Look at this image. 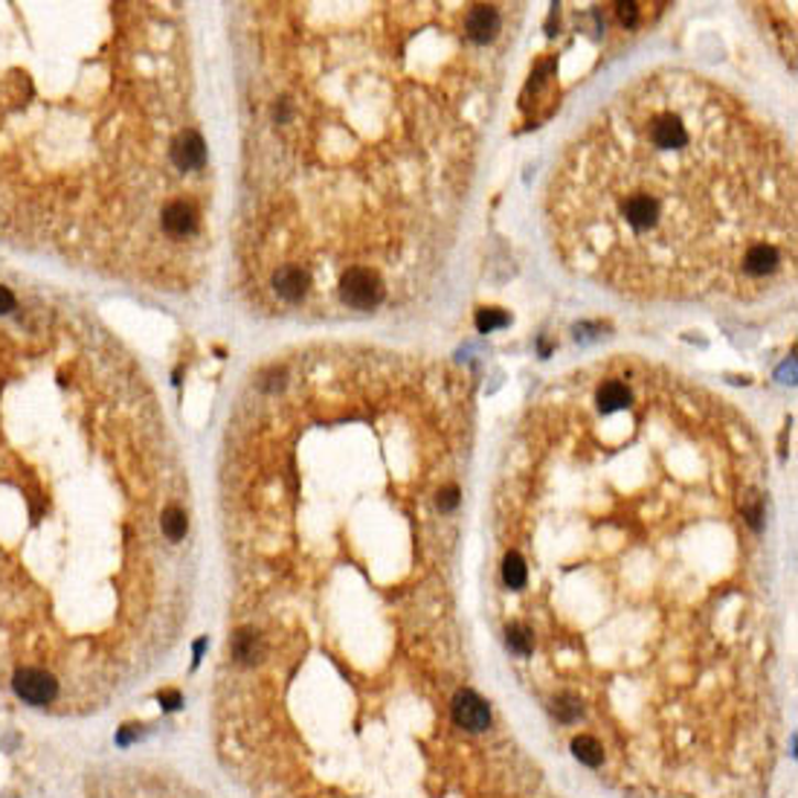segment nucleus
Segmentation results:
<instances>
[{"mask_svg":"<svg viewBox=\"0 0 798 798\" xmlns=\"http://www.w3.org/2000/svg\"><path fill=\"white\" fill-rule=\"evenodd\" d=\"M764 528L766 456L732 401L636 354L572 369L500 464L505 647L560 726L599 709L642 755L697 758V706L769 686Z\"/></svg>","mask_w":798,"mask_h":798,"instance_id":"1","label":"nucleus"},{"mask_svg":"<svg viewBox=\"0 0 798 798\" xmlns=\"http://www.w3.org/2000/svg\"><path fill=\"white\" fill-rule=\"evenodd\" d=\"M520 21L482 0L236 7V285L253 311L343 323L433 294Z\"/></svg>","mask_w":798,"mask_h":798,"instance_id":"2","label":"nucleus"},{"mask_svg":"<svg viewBox=\"0 0 798 798\" xmlns=\"http://www.w3.org/2000/svg\"><path fill=\"white\" fill-rule=\"evenodd\" d=\"M189 477L152 381L94 314L0 276V688L88 714L177 642Z\"/></svg>","mask_w":798,"mask_h":798,"instance_id":"3","label":"nucleus"},{"mask_svg":"<svg viewBox=\"0 0 798 798\" xmlns=\"http://www.w3.org/2000/svg\"><path fill=\"white\" fill-rule=\"evenodd\" d=\"M0 244L157 294L216 250L177 3L0 0Z\"/></svg>","mask_w":798,"mask_h":798,"instance_id":"4","label":"nucleus"},{"mask_svg":"<svg viewBox=\"0 0 798 798\" xmlns=\"http://www.w3.org/2000/svg\"><path fill=\"white\" fill-rule=\"evenodd\" d=\"M543 216L567 271L633 303H758L796 282L787 136L686 67L642 73L583 122Z\"/></svg>","mask_w":798,"mask_h":798,"instance_id":"5","label":"nucleus"},{"mask_svg":"<svg viewBox=\"0 0 798 798\" xmlns=\"http://www.w3.org/2000/svg\"><path fill=\"white\" fill-rule=\"evenodd\" d=\"M85 798H189L186 790H177L175 784L163 778H143L136 773L131 778H111L99 784Z\"/></svg>","mask_w":798,"mask_h":798,"instance_id":"6","label":"nucleus"},{"mask_svg":"<svg viewBox=\"0 0 798 798\" xmlns=\"http://www.w3.org/2000/svg\"><path fill=\"white\" fill-rule=\"evenodd\" d=\"M450 718H453L456 726L471 734L491 732V723H494L488 700H482V697L468 686H459L453 691V697H450Z\"/></svg>","mask_w":798,"mask_h":798,"instance_id":"7","label":"nucleus"},{"mask_svg":"<svg viewBox=\"0 0 798 798\" xmlns=\"http://www.w3.org/2000/svg\"><path fill=\"white\" fill-rule=\"evenodd\" d=\"M503 323H509V319H505V317H496L494 311H485V314H482V317H479V328H482V331H491V328L503 326Z\"/></svg>","mask_w":798,"mask_h":798,"instance_id":"8","label":"nucleus"}]
</instances>
